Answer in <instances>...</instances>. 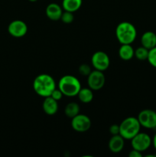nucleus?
I'll return each mask as SVG.
<instances>
[{
	"instance_id": "obj_1",
	"label": "nucleus",
	"mask_w": 156,
	"mask_h": 157,
	"mask_svg": "<svg viewBox=\"0 0 156 157\" xmlns=\"http://www.w3.org/2000/svg\"><path fill=\"white\" fill-rule=\"evenodd\" d=\"M33 89L38 95L47 98L50 97L52 92L56 89V83L50 75L41 74L34 80Z\"/></svg>"
},
{
	"instance_id": "obj_2",
	"label": "nucleus",
	"mask_w": 156,
	"mask_h": 157,
	"mask_svg": "<svg viewBox=\"0 0 156 157\" xmlns=\"http://www.w3.org/2000/svg\"><path fill=\"white\" fill-rule=\"evenodd\" d=\"M116 36L122 44H131L136 40L137 31L136 27L128 21H122L116 29Z\"/></svg>"
},
{
	"instance_id": "obj_3",
	"label": "nucleus",
	"mask_w": 156,
	"mask_h": 157,
	"mask_svg": "<svg viewBox=\"0 0 156 157\" xmlns=\"http://www.w3.org/2000/svg\"><path fill=\"white\" fill-rule=\"evenodd\" d=\"M58 88L61 90L64 96L73 98L77 96L81 84L79 80L73 75H64L58 82Z\"/></svg>"
},
{
	"instance_id": "obj_4",
	"label": "nucleus",
	"mask_w": 156,
	"mask_h": 157,
	"mask_svg": "<svg viewBox=\"0 0 156 157\" xmlns=\"http://www.w3.org/2000/svg\"><path fill=\"white\" fill-rule=\"evenodd\" d=\"M141 125L138 118L128 117L119 124V135L125 140H131L137 133L140 132Z\"/></svg>"
},
{
	"instance_id": "obj_5",
	"label": "nucleus",
	"mask_w": 156,
	"mask_h": 157,
	"mask_svg": "<svg viewBox=\"0 0 156 157\" xmlns=\"http://www.w3.org/2000/svg\"><path fill=\"white\" fill-rule=\"evenodd\" d=\"M152 144V139L148 134L145 133H140L136 135L131 140V145L132 149L140 152H144L148 150Z\"/></svg>"
},
{
	"instance_id": "obj_6",
	"label": "nucleus",
	"mask_w": 156,
	"mask_h": 157,
	"mask_svg": "<svg viewBox=\"0 0 156 157\" xmlns=\"http://www.w3.org/2000/svg\"><path fill=\"white\" fill-rule=\"evenodd\" d=\"M141 127L146 129L156 128V112L149 109L142 110L138 115Z\"/></svg>"
},
{
	"instance_id": "obj_7",
	"label": "nucleus",
	"mask_w": 156,
	"mask_h": 157,
	"mask_svg": "<svg viewBox=\"0 0 156 157\" xmlns=\"http://www.w3.org/2000/svg\"><path fill=\"white\" fill-rule=\"evenodd\" d=\"M91 63L93 67L96 70L104 71L110 67V57L104 52L98 51V52H96L92 55Z\"/></svg>"
},
{
	"instance_id": "obj_8",
	"label": "nucleus",
	"mask_w": 156,
	"mask_h": 157,
	"mask_svg": "<svg viewBox=\"0 0 156 157\" xmlns=\"http://www.w3.org/2000/svg\"><path fill=\"white\" fill-rule=\"evenodd\" d=\"M106 78L102 71L95 69L92 71L87 76V84L89 87L93 90H99L102 88L105 84Z\"/></svg>"
},
{
	"instance_id": "obj_9",
	"label": "nucleus",
	"mask_w": 156,
	"mask_h": 157,
	"mask_svg": "<svg viewBox=\"0 0 156 157\" xmlns=\"http://www.w3.org/2000/svg\"><path fill=\"white\" fill-rule=\"evenodd\" d=\"M71 127L75 131L84 133L91 127V120L85 114H77L72 118Z\"/></svg>"
},
{
	"instance_id": "obj_10",
	"label": "nucleus",
	"mask_w": 156,
	"mask_h": 157,
	"mask_svg": "<svg viewBox=\"0 0 156 157\" xmlns=\"http://www.w3.org/2000/svg\"><path fill=\"white\" fill-rule=\"evenodd\" d=\"M8 32L12 37L21 38L27 34L28 26L21 20H14L8 26Z\"/></svg>"
},
{
	"instance_id": "obj_11",
	"label": "nucleus",
	"mask_w": 156,
	"mask_h": 157,
	"mask_svg": "<svg viewBox=\"0 0 156 157\" xmlns=\"http://www.w3.org/2000/svg\"><path fill=\"white\" fill-rule=\"evenodd\" d=\"M125 145V139L121 135H113L109 140L108 147L110 151L113 153H119L123 150Z\"/></svg>"
},
{
	"instance_id": "obj_12",
	"label": "nucleus",
	"mask_w": 156,
	"mask_h": 157,
	"mask_svg": "<svg viewBox=\"0 0 156 157\" xmlns=\"http://www.w3.org/2000/svg\"><path fill=\"white\" fill-rule=\"evenodd\" d=\"M46 15L49 19L52 21L61 20L63 13V8L57 3H50L47 6L45 10Z\"/></svg>"
},
{
	"instance_id": "obj_13",
	"label": "nucleus",
	"mask_w": 156,
	"mask_h": 157,
	"mask_svg": "<svg viewBox=\"0 0 156 157\" xmlns=\"http://www.w3.org/2000/svg\"><path fill=\"white\" fill-rule=\"evenodd\" d=\"M42 107L43 110L46 114L49 115V116H53V115L56 114L58 110V101L54 100L50 96L44 98Z\"/></svg>"
},
{
	"instance_id": "obj_14",
	"label": "nucleus",
	"mask_w": 156,
	"mask_h": 157,
	"mask_svg": "<svg viewBox=\"0 0 156 157\" xmlns=\"http://www.w3.org/2000/svg\"><path fill=\"white\" fill-rule=\"evenodd\" d=\"M141 44L148 50L154 48L156 46V34L151 31L145 32L141 37Z\"/></svg>"
},
{
	"instance_id": "obj_15",
	"label": "nucleus",
	"mask_w": 156,
	"mask_h": 157,
	"mask_svg": "<svg viewBox=\"0 0 156 157\" xmlns=\"http://www.w3.org/2000/svg\"><path fill=\"white\" fill-rule=\"evenodd\" d=\"M119 55L123 61H129L135 56V50L131 44H122L119 49Z\"/></svg>"
},
{
	"instance_id": "obj_16",
	"label": "nucleus",
	"mask_w": 156,
	"mask_h": 157,
	"mask_svg": "<svg viewBox=\"0 0 156 157\" xmlns=\"http://www.w3.org/2000/svg\"><path fill=\"white\" fill-rule=\"evenodd\" d=\"M82 0H63L62 8L64 11L75 12L79 10L82 6Z\"/></svg>"
},
{
	"instance_id": "obj_17",
	"label": "nucleus",
	"mask_w": 156,
	"mask_h": 157,
	"mask_svg": "<svg viewBox=\"0 0 156 157\" xmlns=\"http://www.w3.org/2000/svg\"><path fill=\"white\" fill-rule=\"evenodd\" d=\"M77 96L80 102L84 104H89L93 99V90H91L90 87H84V88L81 87Z\"/></svg>"
},
{
	"instance_id": "obj_18",
	"label": "nucleus",
	"mask_w": 156,
	"mask_h": 157,
	"mask_svg": "<svg viewBox=\"0 0 156 157\" xmlns=\"http://www.w3.org/2000/svg\"><path fill=\"white\" fill-rule=\"evenodd\" d=\"M64 113L69 118H73L80 113L79 104L75 102H70L66 105L64 108Z\"/></svg>"
},
{
	"instance_id": "obj_19",
	"label": "nucleus",
	"mask_w": 156,
	"mask_h": 157,
	"mask_svg": "<svg viewBox=\"0 0 156 157\" xmlns=\"http://www.w3.org/2000/svg\"><path fill=\"white\" fill-rule=\"evenodd\" d=\"M148 52H149L148 49L145 48L143 46H141L135 50V57L139 61H145L148 59Z\"/></svg>"
},
{
	"instance_id": "obj_20",
	"label": "nucleus",
	"mask_w": 156,
	"mask_h": 157,
	"mask_svg": "<svg viewBox=\"0 0 156 157\" xmlns=\"http://www.w3.org/2000/svg\"><path fill=\"white\" fill-rule=\"evenodd\" d=\"M73 19H74V17H73V12H68V11L63 12L61 20L64 24H70V23L73 22Z\"/></svg>"
},
{
	"instance_id": "obj_21",
	"label": "nucleus",
	"mask_w": 156,
	"mask_h": 157,
	"mask_svg": "<svg viewBox=\"0 0 156 157\" xmlns=\"http://www.w3.org/2000/svg\"><path fill=\"white\" fill-rule=\"evenodd\" d=\"M148 61L152 67L156 68V46L153 48L150 49L148 52Z\"/></svg>"
},
{
	"instance_id": "obj_22",
	"label": "nucleus",
	"mask_w": 156,
	"mask_h": 157,
	"mask_svg": "<svg viewBox=\"0 0 156 157\" xmlns=\"http://www.w3.org/2000/svg\"><path fill=\"white\" fill-rule=\"evenodd\" d=\"M91 71V67L87 64H83L79 67V72L83 76H88Z\"/></svg>"
},
{
	"instance_id": "obj_23",
	"label": "nucleus",
	"mask_w": 156,
	"mask_h": 157,
	"mask_svg": "<svg viewBox=\"0 0 156 157\" xmlns=\"http://www.w3.org/2000/svg\"><path fill=\"white\" fill-rule=\"evenodd\" d=\"M63 96H64V94H63V93L61 91V90H60L59 88L55 89V90L52 92L51 94H50V97H51V98H53L54 99L56 100V101H58L61 100Z\"/></svg>"
},
{
	"instance_id": "obj_24",
	"label": "nucleus",
	"mask_w": 156,
	"mask_h": 157,
	"mask_svg": "<svg viewBox=\"0 0 156 157\" xmlns=\"http://www.w3.org/2000/svg\"><path fill=\"white\" fill-rule=\"evenodd\" d=\"M110 132L112 135L119 134V125L117 124H113L110 127Z\"/></svg>"
},
{
	"instance_id": "obj_25",
	"label": "nucleus",
	"mask_w": 156,
	"mask_h": 157,
	"mask_svg": "<svg viewBox=\"0 0 156 157\" xmlns=\"http://www.w3.org/2000/svg\"><path fill=\"white\" fill-rule=\"evenodd\" d=\"M128 156L129 157H142V152L138 151V150L132 149V150L129 152V153H128Z\"/></svg>"
},
{
	"instance_id": "obj_26",
	"label": "nucleus",
	"mask_w": 156,
	"mask_h": 157,
	"mask_svg": "<svg viewBox=\"0 0 156 157\" xmlns=\"http://www.w3.org/2000/svg\"><path fill=\"white\" fill-rule=\"evenodd\" d=\"M152 144H153V146H154V149H155V150H156V133H155V135H154V137H153V139H152Z\"/></svg>"
},
{
	"instance_id": "obj_27",
	"label": "nucleus",
	"mask_w": 156,
	"mask_h": 157,
	"mask_svg": "<svg viewBox=\"0 0 156 157\" xmlns=\"http://www.w3.org/2000/svg\"><path fill=\"white\" fill-rule=\"evenodd\" d=\"M28 1L32 2H36V1H38V0H28Z\"/></svg>"
}]
</instances>
